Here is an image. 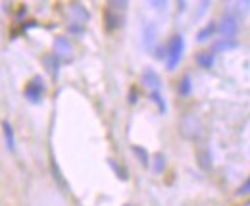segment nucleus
I'll return each mask as SVG.
<instances>
[{
	"instance_id": "obj_1",
	"label": "nucleus",
	"mask_w": 250,
	"mask_h": 206,
	"mask_svg": "<svg viewBox=\"0 0 250 206\" xmlns=\"http://www.w3.org/2000/svg\"><path fill=\"white\" fill-rule=\"evenodd\" d=\"M183 50H185L183 35H173L169 45H167V50H166V66H167V69H175L177 68V64L183 58Z\"/></svg>"
},
{
	"instance_id": "obj_2",
	"label": "nucleus",
	"mask_w": 250,
	"mask_h": 206,
	"mask_svg": "<svg viewBox=\"0 0 250 206\" xmlns=\"http://www.w3.org/2000/svg\"><path fill=\"white\" fill-rule=\"evenodd\" d=\"M69 22H71L69 31L75 33V35H79V33H83L85 23L89 22V12L81 4H71L69 6Z\"/></svg>"
},
{
	"instance_id": "obj_3",
	"label": "nucleus",
	"mask_w": 250,
	"mask_h": 206,
	"mask_svg": "<svg viewBox=\"0 0 250 206\" xmlns=\"http://www.w3.org/2000/svg\"><path fill=\"white\" fill-rule=\"evenodd\" d=\"M219 39H235L239 33V20L233 14H225L218 25Z\"/></svg>"
},
{
	"instance_id": "obj_4",
	"label": "nucleus",
	"mask_w": 250,
	"mask_h": 206,
	"mask_svg": "<svg viewBox=\"0 0 250 206\" xmlns=\"http://www.w3.org/2000/svg\"><path fill=\"white\" fill-rule=\"evenodd\" d=\"M44 92H46V87H44L42 77H33L31 81L27 83V87H25V98L31 104H39L44 98Z\"/></svg>"
},
{
	"instance_id": "obj_5",
	"label": "nucleus",
	"mask_w": 250,
	"mask_h": 206,
	"mask_svg": "<svg viewBox=\"0 0 250 206\" xmlns=\"http://www.w3.org/2000/svg\"><path fill=\"white\" fill-rule=\"evenodd\" d=\"M181 133L187 137V139H198L202 135V125L200 121L194 118V116H187L181 121Z\"/></svg>"
},
{
	"instance_id": "obj_6",
	"label": "nucleus",
	"mask_w": 250,
	"mask_h": 206,
	"mask_svg": "<svg viewBox=\"0 0 250 206\" xmlns=\"http://www.w3.org/2000/svg\"><path fill=\"white\" fill-rule=\"evenodd\" d=\"M73 54V46L65 37H58L54 41V56H58L60 60H69Z\"/></svg>"
},
{
	"instance_id": "obj_7",
	"label": "nucleus",
	"mask_w": 250,
	"mask_h": 206,
	"mask_svg": "<svg viewBox=\"0 0 250 206\" xmlns=\"http://www.w3.org/2000/svg\"><path fill=\"white\" fill-rule=\"evenodd\" d=\"M141 81H143V85L148 89L150 92H154V91H160V87H162L160 75H158L154 69H150V68L143 71V75H141Z\"/></svg>"
},
{
	"instance_id": "obj_8",
	"label": "nucleus",
	"mask_w": 250,
	"mask_h": 206,
	"mask_svg": "<svg viewBox=\"0 0 250 206\" xmlns=\"http://www.w3.org/2000/svg\"><path fill=\"white\" fill-rule=\"evenodd\" d=\"M156 39H158V29L154 23H145L143 25V46L146 50H152L154 45H156Z\"/></svg>"
},
{
	"instance_id": "obj_9",
	"label": "nucleus",
	"mask_w": 250,
	"mask_h": 206,
	"mask_svg": "<svg viewBox=\"0 0 250 206\" xmlns=\"http://www.w3.org/2000/svg\"><path fill=\"white\" fill-rule=\"evenodd\" d=\"M2 133H4L6 148L10 152H14L16 150V137H14V127L10 125V121H2Z\"/></svg>"
},
{
	"instance_id": "obj_10",
	"label": "nucleus",
	"mask_w": 250,
	"mask_h": 206,
	"mask_svg": "<svg viewBox=\"0 0 250 206\" xmlns=\"http://www.w3.org/2000/svg\"><path fill=\"white\" fill-rule=\"evenodd\" d=\"M214 50H208V52H200L198 56H196V64L202 68V69H210L212 66H214Z\"/></svg>"
},
{
	"instance_id": "obj_11",
	"label": "nucleus",
	"mask_w": 250,
	"mask_h": 206,
	"mask_svg": "<svg viewBox=\"0 0 250 206\" xmlns=\"http://www.w3.org/2000/svg\"><path fill=\"white\" fill-rule=\"evenodd\" d=\"M216 31H218V25H216V23H208L204 29H200L196 33V41H198V43H206V41L212 39V35H214Z\"/></svg>"
},
{
	"instance_id": "obj_12",
	"label": "nucleus",
	"mask_w": 250,
	"mask_h": 206,
	"mask_svg": "<svg viewBox=\"0 0 250 206\" xmlns=\"http://www.w3.org/2000/svg\"><path fill=\"white\" fill-rule=\"evenodd\" d=\"M237 46V43H235V39H219L218 43L214 45V52L218 54V52H227V50H233Z\"/></svg>"
},
{
	"instance_id": "obj_13",
	"label": "nucleus",
	"mask_w": 250,
	"mask_h": 206,
	"mask_svg": "<svg viewBox=\"0 0 250 206\" xmlns=\"http://www.w3.org/2000/svg\"><path fill=\"white\" fill-rule=\"evenodd\" d=\"M106 25H108V29L120 27V25H122V16H120V12L108 10V12H106Z\"/></svg>"
},
{
	"instance_id": "obj_14",
	"label": "nucleus",
	"mask_w": 250,
	"mask_h": 206,
	"mask_svg": "<svg viewBox=\"0 0 250 206\" xmlns=\"http://www.w3.org/2000/svg\"><path fill=\"white\" fill-rule=\"evenodd\" d=\"M44 62H46L48 71L52 73V77H58V71H60V58H58V56H48Z\"/></svg>"
},
{
	"instance_id": "obj_15",
	"label": "nucleus",
	"mask_w": 250,
	"mask_h": 206,
	"mask_svg": "<svg viewBox=\"0 0 250 206\" xmlns=\"http://www.w3.org/2000/svg\"><path fill=\"white\" fill-rule=\"evenodd\" d=\"M131 150H133V154H137V156L141 158V164H143L145 168H148V166H150V162H148V160H150V156H148V152H146L145 148H141V147H133V148H131Z\"/></svg>"
},
{
	"instance_id": "obj_16",
	"label": "nucleus",
	"mask_w": 250,
	"mask_h": 206,
	"mask_svg": "<svg viewBox=\"0 0 250 206\" xmlns=\"http://www.w3.org/2000/svg\"><path fill=\"white\" fill-rule=\"evenodd\" d=\"M129 6V0H108V8L116 12H125Z\"/></svg>"
},
{
	"instance_id": "obj_17",
	"label": "nucleus",
	"mask_w": 250,
	"mask_h": 206,
	"mask_svg": "<svg viewBox=\"0 0 250 206\" xmlns=\"http://www.w3.org/2000/svg\"><path fill=\"white\" fill-rule=\"evenodd\" d=\"M150 98L156 102L158 110H160V114H166V110H167V106H166V102H164V98H162V94H160V91H154V92H150Z\"/></svg>"
},
{
	"instance_id": "obj_18",
	"label": "nucleus",
	"mask_w": 250,
	"mask_h": 206,
	"mask_svg": "<svg viewBox=\"0 0 250 206\" xmlns=\"http://www.w3.org/2000/svg\"><path fill=\"white\" fill-rule=\"evenodd\" d=\"M146 4H148L152 10H156V12H166L169 0H146Z\"/></svg>"
},
{
	"instance_id": "obj_19",
	"label": "nucleus",
	"mask_w": 250,
	"mask_h": 206,
	"mask_svg": "<svg viewBox=\"0 0 250 206\" xmlns=\"http://www.w3.org/2000/svg\"><path fill=\"white\" fill-rule=\"evenodd\" d=\"M154 172L156 174H162L164 172V168H166V158H164V154H154Z\"/></svg>"
},
{
	"instance_id": "obj_20",
	"label": "nucleus",
	"mask_w": 250,
	"mask_h": 206,
	"mask_svg": "<svg viewBox=\"0 0 250 206\" xmlns=\"http://www.w3.org/2000/svg\"><path fill=\"white\" fill-rule=\"evenodd\" d=\"M188 92H190V77L185 75V77L179 81V94H181V96H187Z\"/></svg>"
},
{
	"instance_id": "obj_21",
	"label": "nucleus",
	"mask_w": 250,
	"mask_h": 206,
	"mask_svg": "<svg viewBox=\"0 0 250 206\" xmlns=\"http://www.w3.org/2000/svg\"><path fill=\"white\" fill-rule=\"evenodd\" d=\"M250 195V177L239 187V191H237V197H249Z\"/></svg>"
},
{
	"instance_id": "obj_22",
	"label": "nucleus",
	"mask_w": 250,
	"mask_h": 206,
	"mask_svg": "<svg viewBox=\"0 0 250 206\" xmlns=\"http://www.w3.org/2000/svg\"><path fill=\"white\" fill-rule=\"evenodd\" d=\"M208 2H210V0H202V2H200V12L194 16L196 20H198V18H202V16L206 14V10H208Z\"/></svg>"
},
{
	"instance_id": "obj_23",
	"label": "nucleus",
	"mask_w": 250,
	"mask_h": 206,
	"mask_svg": "<svg viewBox=\"0 0 250 206\" xmlns=\"http://www.w3.org/2000/svg\"><path fill=\"white\" fill-rule=\"evenodd\" d=\"M110 166H112V168H114V170H116V174H118V177H122V179H127V176H125V172L124 170H120V168H118V166H116V162H114V160H110Z\"/></svg>"
},
{
	"instance_id": "obj_24",
	"label": "nucleus",
	"mask_w": 250,
	"mask_h": 206,
	"mask_svg": "<svg viewBox=\"0 0 250 206\" xmlns=\"http://www.w3.org/2000/svg\"><path fill=\"white\" fill-rule=\"evenodd\" d=\"M125 206H131V205H125Z\"/></svg>"
}]
</instances>
